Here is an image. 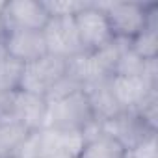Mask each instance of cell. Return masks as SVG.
Returning a JSON list of instances; mask_svg holds the SVG:
<instances>
[{"label": "cell", "instance_id": "44dd1931", "mask_svg": "<svg viewBox=\"0 0 158 158\" xmlns=\"http://www.w3.org/2000/svg\"><path fill=\"white\" fill-rule=\"evenodd\" d=\"M127 158H158V134H151L128 149Z\"/></svg>", "mask_w": 158, "mask_h": 158}, {"label": "cell", "instance_id": "9c48e42d", "mask_svg": "<svg viewBox=\"0 0 158 158\" xmlns=\"http://www.w3.org/2000/svg\"><path fill=\"white\" fill-rule=\"evenodd\" d=\"M82 132H67L56 128L39 130L41 158H78L84 147Z\"/></svg>", "mask_w": 158, "mask_h": 158}, {"label": "cell", "instance_id": "603a6c76", "mask_svg": "<svg viewBox=\"0 0 158 158\" xmlns=\"http://www.w3.org/2000/svg\"><path fill=\"white\" fill-rule=\"evenodd\" d=\"M6 2V0H4ZM4 2H0V39L4 37V34H6V23H4V19H2V8H4Z\"/></svg>", "mask_w": 158, "mask_h": 158}, {"label": "cell", "instance_id": "ba28073f", "mask_svg": "<svg viewBox=\"0 0 158 158\" xmlns=\"http://www.w3.org/2000/svg\"><path fill=\"white\" fill-rule=\"evenodd\" d=\"M108 84H110L112 95H114L117 106L121 108V112H136L151 93L158 91L156 88H152L145 80L143 76L112 74L108 78Z\"/></svg>", "mask_w": 158, "mask_h": 158}, {"label": "cell", "instance_id": "6da1fadb", "mask_svg": "<svg viewBox=\"0 0 158 158\" xmlns=\"http://www.w3.org/2000/svg\"><path fill=\"white\" fill-rule=\"evenodd\" d=\"M108 17L115 39L130 43L158 15L156 2H95Z\"/></svg>", "mask_w": 158, "mask_h": 158}, {"label": "cell", "instance_id": "30bf717a", "mask_svg": "<svg viewBox=\"0 0 158 158\" xmlns=\"http://www.w3.org/2000/svg\"><path fill=\"white\" fill-rule=\"evenodd\" d=\"M101 128L104 134L112 136L114 139H117L127 151L132 149L136 143H139L141 139H145L147 136L151 134H158V132H152L149 130L143 121L134 114V112H121L117 114L115 117L108 119V121H102L101 123Z\"/></svg>", "mask_w": 158, "mask_h": 158}, {"label": "cell", "instance_id": "277c9868", "mask_svg": "<svg viewBox=\"0 0 158 158\" xmlns=\"http://www.w3.org/2000/svg\"><path fill=\"white\" fill-rule=\"evenodd\" d=\"M65 74H67V60L47 54L34 63L23 65L19 91L45 97L48 89L58 80H61Z\"/></svg>", "mask_w": 158, "mask_h": 158}, {"label": "cell", "instance_id": "7402d4cb", "mask_svg": "<svg viewBox=\"0 0 158 158\" xmlns=\"http://www.w3.org/2000/svg\"><path fill=\"white\" fill-rule=\"evenodd\" d=\"M13 158H41V147H39V130H32L24 141L15 151Z\"/></svg>", "mask_w": 158, "mask_h": 158}, {"label": "cell", "instance_id": "7c38bea8", "mask_svg": "<svg viewBox=\"0 0 158 158\" xmlns=\"http://www.w3.org/2000/svg\"><path fill=\"white\" fill-rule=\"evenodd\" d=\"M88 101H89V106H91V112L95 115L97 121H108L112 117H115L117 114H121V108L117 106L114 95H112V89H110V84H108V78L104 80H99L95 84H89L86 88H82Z\"/></svg>", "mask_w": 158, "mask_h": 158}, {"label": "cell", "instance_id": "d6986e66", "mask_svg": "<svg viewBox=\"0 0 158 158\" xmlns=\"http://www.w3.org/2000/svg\"><path fill=\"white\" fill-rule=\"evenodd\" d=\"M134 114L143 121V125L149 130L158 132V91L151 93Z\"/></svg>", "mask_w": 158, "mask_h": 158}, {"label": "cell", "instance_id": "3957f363", "mask_svg": "<svg viewBox=\"0 0 158 158\" xmlns=\"http://www.w3.org/2000/svg\"><path fill=\"white\" fill-rule=\"evenodd\" d=\"M73 21L84 52H95L115 39L106 13L95 2H86Z\"/></svg>", "mask_w": 158, "mask_h": 158}, {"label": "cell", "instance_id": "2e32d148", "mask_svg": "<svg viewBox=\"0 0 158 158\" xmlns=\"http://www.w3.org/2000/svg\"><path fill=\"white\" fill-rule=\"evenodd\" d=\"M127 45H128L127 41L114 39V41H110L108 45L101 47L99 50L91 52L93 58H95V61H97V65L101 67V71H102L106 76H112V74H114V69H115V65H117V60H119V56H121V52H123V48H125Z\"/></svg>", "mask_w": 158, "mask_h": 158}, {"label": "cell", "instance_id": "5b68a950", "mask_svg": "<svg viewBox=\"0 0 158 158\" xmlns=\"http://www.w3.org/2000/svg\"><path fill=\"white\" fill-rule=\"evenodd\" d=\"M2 19L8 30H35L43 32L50 17L41 0H6Z\"/></svg>", "mask_w": 158, "mask_h": 158}, {"label": "cell", "instance_id": "52a82bcc", "mask_svg": "<svg viewBox=\"0 0 158 158\" xmlns=\"http://www.w3.org/2000/svg\"><path fill=\"white\" fill-rule=\"evenodd\" d=\"M4 52L8 58L21 65L34 63L47 56V45L43 32L35 30H6L4 34Z\"/></svg>", "mask_w": 158, "mask_h": 158}, {"label": "cell", "instance_id": "e0dca14e", "mask_svg": "<svg viewBox=\"0 0 158 158\" xmlns=\"http://www.w3.org/2000/svg\"><path fill=\"white\" fill-rule=\"evenodd\" d=\"M147 67V61H143L128 45L123 48L119 60H117V65L114 69V74H119V76H143V71Z\"/></svg>", "mask_w": 158, "mask_h": 158}, {"label": "cell", "instance_id": "5bb4252c", "mask_svg": "<svg viewBox=\"0 0 158 158\" xmlns=\"http://www.w3.org/2000/svg\"><path fill=\"white\" fill-rule=\"evenodd\" d=\"M30 132L32 130H28L15 119L0 121V158H13L15 151Z\"/></svg>", "mask_w": 158, "mask_h": 158}, {"label": "cell", "instance_id": "ac0fdd59", "mask_svg": "<svg viewBox=\"0 0 158 158\" xmlns=\"http://www.w3.org/2000/svg\"><path fill=\"white\" fill-rule=\"evenodd\" d=\"M23 65L4 56L0 60V91H17L21 82Z\"/></svg>", "mask_w": 158, "mask_h": 158}, {"label": "cell", "instance_id": "8fae6325", "mask_svg": "<svg viewBox=\"0 0 158 158\" xmlns=\"http://www.w3.org/2000/svg\"><path fill=\"white\" fill-rule=\"evenodd\" d=\"M47 114V101L45 97L26 93V91H15L13 97V119L24 125L28 130H41L45 123Z\"/></svg>", "mask_w": 158, "mask_h": 158}, {"label": "cell", "instance_id": "ffe728a7", "mask_svg": "<svg viewBox=\"0 0 158 158\" xmlns=\"http://www.w3.org/2000/svg\"><path fill=\"white\" fill-rule=\"evenodd\" d=\"M48 17H74L82 10L86 2H76V0H41Z\"/></svg>", "mask_w": 158, "mask_h": 158}, {"label": "cell", "instance_id": "4fadbf2b", "mask_svg": "<svg viewBox=\"0 0 158 158\" xmlns=\"http://www.w3.org/2000/svg\"><path fill=\"white\" fill-rule=\"evenodd\" d=\"M127 154L128 151L117 139L101 130L97 136L88 138L84 141L78 158H127Z\"/></svg>", "mask_w": 158, "mask_h": 158}, {"label": "cell", "instance_id": "7a4b0ae2", "mask_svg": "<svg viewBox=\"0 0 158 158\" xmlns=\"http://www.w3.org/2000/svg\"><path fill=\"white\" fill-rule=\"evenodd\" d=\"M95 119L84 89H78L63 99L47 102L43 128H56L67 132H82Z\"/></svg>", "mask_w": 158, "mask_h": 158}, {"label": "cell", "instance_id": "9a60e30c", "mask_svg": "<svg viewBox=\"0 0 158 158\" xmlns=\"http://www.w3.org/2000/svg\"><path fill=\"white\" fill-rule=\"evenodd\" d=\"M128 47L143 60V61H152L158 60V15L149 21L145 30L138 34Z\"/></svg>", "mask_w": 158, "mask_h": 158}, {"label": "cell", "instance_id": "8992f818", "mask_svg": "<svg viewBox=\"0 0 158 158\" xmlns=\"http://www.w3.org/2000/svg\"><path fill=\"white\" fill-rule=\"evenodd\" d=\"M43 37L47 45V54L69 60L84 52L78 39L73 17H52L43 28Z\"/></svg>", "mask_w": 158, "mask_h": 158}]
</instances>
